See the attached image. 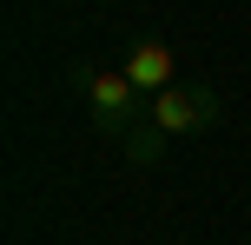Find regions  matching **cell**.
I'll return each instance as SVG.
<instances>
[{"label":"cell","mask_w":251,"mask_h":245,"mask_svg":"<svg viewBox=\"0 0 251 245\" xmlns=\"http://www.w3.org/2000/svg\"><path fill=\"white\" fill-rule=\"evenodd\" d=\"M66 86H73V100L93 113V126H100L106 139L126 146V133L146 126V93H139L119 66H93V60H79L73 73H66Z\"/></svg>","instance_id":"obj_1"},{"label":"cell","mask_w":251,"mask_h":245,"mask_svg":"<svg viewBox=\"0 0 251 245\" xmlns=\"http://www.w3.org/2000/svg\"><path fill=\"white\" fill-rule=\"evenodd\" d=\"M218 113H225V100H218L212 80H178L172 93H159V100H146V119L165 133V139H178V133H212Z\"/></svg>","instance_id":"obj_2"},{"label":"cell","mask_w":251,"mask_h":245,"mask_svg":"<svg viewBox=\"0 0 251 245\" xmlns=\"http://www.w3.org/2000/svg\"><path fill=\"white\" fill-rule=\"evenodd\" d=\"M119 73L132 80L146 100H159V93H172L178 80H185V73H178V53L165 47L159 33H126L119 40Z\"/></svg>","instance_id":"obj_3"},{"label":"cell","mask_w":251,"mask_h":245,"mask_svg":"<svg viewBox=\"0 0 251 245\" xmlns=\"http://www.w3.org/2000/svg\"><path fill=\"white\" fill-rule=\"evenodd\" d=\"M126 159H132V166H159V159H165V133L152 126V119L132 126V133H126Z\"/></svg>","instance_id":"obj_4"},{"label":"cell","mask_w":251,"mask_h":245,"mask_svg":"<svg viewBox=\"0 0 251 245\" xmlns=\"http://www.w3.org/2000/svg\"><path fill=\"white\" fill-rule=\"evenodd\" d=\"M245 245H251V239H245Z\"/></svg>","instance_id":"obj_5"}]
</instances>
